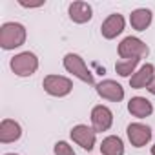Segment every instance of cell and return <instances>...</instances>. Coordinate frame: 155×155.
I'll return each instance as SVG.
<instances>
[{"label":"cell","instance_id":"1","mask_svg":"<svg viewBox=\"0 0 155 155\" xmlns=\"http://www.w3.org/2000/svg\"><path fill=\"white\" fill-rule=\"evenodd\" d=\"M26 28L18 22H6L0 28V48L15 49L26 42Z\"/></svg>","mask_w":155,"mask_h":155},{"label":"cell","instance_id":"2","mask_svg":"<svg viewBox=\"0 0 155 155\" xmlns=\"http://www.w3.org/2000/svg\"><path fill=\"white\" fill-rule=\"evenodd\" d=\"M150 53V48L137 37H126L119 44V57L122 60H131V58H146Z\"/></svg>","mask_w":155,"mask_h":155},{"label":"cell","instance_id":"3","mask_svg":"<svg viewBox=\"0 0 155 155\" xmlns=\"http://www.w3.org/2000/svg\"><path fill=\"white\" fill-rule=\"evenodd\" d=\"M9 66H11L15 75H18V77H31L38 69V58L31 51H22V53L15 55L11 58Z\"/></svg>","mask_w":155,"mask_h":155},{"label":"cell","instance_id":"4","mask_svg":"<svg viewBox=\"0 0 155 155\" xmlns=\"http://www.w3.org/2000/svg\"><path fill=\"white\" fill-rule=\"evenodd\" d=\"M64 68H66L69 73H73L77 79H81L82 82H88V84H93V82H95L93 73L88 69V66H86V62H84V58H82L81 55H77V53H68V55L64 57Z\"/></svg>","mask_w":155,"mask_h":155},{"label":"cell","instance_id":"5","mask_svg":"<svg viewBox=\"0 0 155 155\" xmlns=\"http://www.w3.org/2000/svg\"><path fill=\"white\" fill-rule=\"evenodd\" d=\"M42 86H44L46 93H49L51 97H66L73 90V82L68 79V77H62V75H48V77H44Z\"/></svg>","mask_w":155,"mask_h":155},{"label":"cell","instance_id":"6","mask_svg":"<svg viewBox=\"0 0 155 155\" xmlns=\"http://www.w3.org/2000/svg\"><path fill=\"white\" fill-rule=\"evenodd\" d=\"M113 124V113L108 106H95L91 110V126L95 130V133H102V131H108Z\"/></svg>","mask_w":155,"mask_h":155},{"label":"cell","instance_id":"7","mask_svg":"<svg viewBox=\"0 0 155 155\" xmlns=\"http://www.w3.org/2000/svg\"><path fill=\"white\" fill-rule=\"evenodd\" d=\"M71 139H73V142H77L81 148H84V150H93V146H95V139H97V133H95V130L93 128H90V126H86V124H77V126H73V130H71Z\"/></svg>","mask_w":155,"mask_h":155},{"label":"cell","instance_id":"8","mask_svg":"<svg viewBox=\"0 0 155 155\" xmlns=\"http://www.w3.org/2000/svg\"><path fill=\"white\" fill-rule=\"evenodd\" d=\"M126 133H128V139H130L131 146H135V148L146 146L150 142V139H151V128L146 126V124H140V122L130 124L128 130H126Z\"/></svg>","mask_w":155,"mask_h":155},{"label":"cell","instance_id":"9","mask_svg":"<svg viewBox=\"0 0 155 155\" xmlns=\"http://www.w3.org/2000/svg\"><path fill=\"white\" fill-rule=\"evenodd\" d=\"M155 79V68L153 64H144L139 71H135L131 77H130V86L133 90H148L150 84L153 82Z\"/></svg>","mask_w":155,"mask_h":155},{"label":"cell","instance_id":"10","mask_svg":"<svg viewBox=\"0 0 155 155\" xmlns=\"http://www.w3.org/2000/svg\"><path fill=\"white\" fill-rule=\"evenodd\" d=\"M97 93H99V97L111 101V102H120L124 99V88L119 82L110 81V79L97 84Z\"/></svg>","mask_w":155,"mask_h":155},{"label":"cell","instance_id":"11","mask_svg":"<svg viewBox=\"0 0 155 155\" xmlns=\"http://www.w3.org/2000/svg\"><path fill=\"white\" fill-rule=\"evenodd\" d=\"M122 31H124V17L119 15V13L110 15V17L102 22V26H101V33H102V37L108 38V40L115 38V37L120 35Z\"/></svg>","mask_w":155,"mask_h":155},{"label":"cell","instance_id":"12","mask_svg":"<svg viewBox=\"0 0 155 155\" xmlns=\"http://www.w3.org/2000/svg\"><path fill=\"white\" fill-rule=\"evenodd\" d=\"M22 137V128L18 122L11 120V119H4L0 122V142L4 144H9V142H15Z\"/></svg>","mask_w":155,"mask_h":155},{"label":"cell","instance_id":"13","mask_svg":"<svg viewBox=\"0 0 155 155\" xmlns=\"http://www.w3.org/2000/svg\"><path fill=\"white\" fill-rule=\"evenodd\" d=\"M69 18L75 22V24H84V22H90L91 17H93V9L88 2H73L69 4Z\"/></svg>","mask_w":155,"mask_h":155},{"label":"cell","instance_id":"14","mask_svg":"<svg viewBox=\"0 0 155 155\" xmlns=\"http://www.w3.org/2000/svg\"><path fill=\"white\" fill-rule=\"evenodd\" d=\"M128 111H130L133 117H137V119H146V117L151 115L153 106H151V102H150L148 99H144V97H131V101L128 102Z\"/></svg>","mask_w":155,"mask_h":155},{"label":"cell","instance_id":"15","mask_svg":"<svg viewBox=\"0 0 155 155\" xmlns=\"http://www.w3.org/2000/svg\"><path fill=\"white\" fill-rule=\"evenodd\" d=\"M130 24L135 31H146L151 24V11L146 9V8H140V9H135L131 15H130Z\"/></svg>","mask_w":155,"mask_h":155},{"label":"cell","instance_id":"16","mask_svg":"<svg viewBox=\"0 0 155 155\" xmlns=\"http://www.w3.org/2000/svg\"><path fill=\"white\" fill-rule=\"evenodd\" d=\"M101 153L102 155H124V144H122L120 137H117V135L106 137L101 144Z\"/></svg>","mask_w":155,"mask_h":155},{"label":"cell","instance_id":"17","mask_svg":"<svg viewBox=\"0 0 155 155\" xmlns=\"http://www.w3.org/2000/svg\"><path fill=\"white\" fill-rule=\"evenodd\" d=\"M140 60L139 58H131V60H119L115 64V71L120 75V77H130L131 73H135V68Z\"/></svg>","mask_w":155,"mask_h":155},{"label":"cell","instance_id":"18","mask_svg":"<svg viewBox=\"0 0 155 155\" xmlns=\"http://www.w3.org/2000/svg\"><path fill=\"white\" fill-rule=\"evenodd\" d=\"M53 150H55V155H75L73 148H71L66 140H58Z\"/></svg>","mask_w":155,"mask_h":155},{"label":"cell","instance_id":"19","mask_svg":"<svg viewBox=\"0 0 155 155\" xmlns=\"http://www.w3.org/2000/svg\"><path fill=\"white\" fill-rule=\"evenodd\" d=\"M148 91H150L151 95H155V79H153V82L150 84V88H148Z\"/></svg>","mask_w":155,"mask_h":155},{"label":"cell","instance_id":"20","mask_svg":"<svg viewBox=\"0 0 155 155\" xmlns=\"http://www.w3.org/2000/svg\"><path fill=\"white\" fill-rule=\"evenodd\" d=\"M151 155H155V144L151 146Z\"/></svg>","mask_w":155,"mask_h":155},{"label":"cell","instance_id":"21","mask_svg":"<svg viewBox=\"0 0 155 155\" xmlns=\"http://www.w3.org/2000/svg\"><path fill=\"white\" fill-rule=\"evenodd\" d=\"M6 155H17V153H6Z\"/></svg>","mask_w":155,"mask_h":155}]
</instances>
